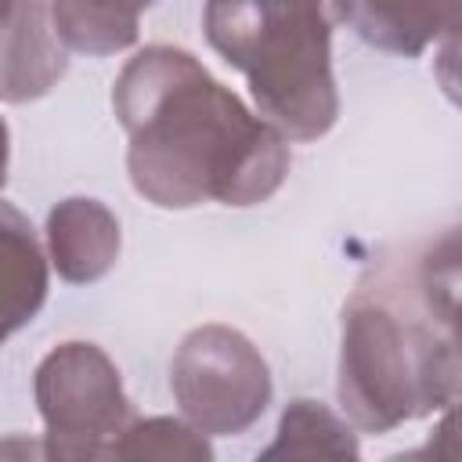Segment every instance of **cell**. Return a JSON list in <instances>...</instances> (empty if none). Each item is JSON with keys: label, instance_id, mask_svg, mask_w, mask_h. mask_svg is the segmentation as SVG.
<instances>
[{"label": "cell", "instance_id": "obj_15", "mask_svg": "<svg viewBox=\"0 0 462 462\" xmlns=\"http://www.w3.org/2000/svg\"><path fill=\"white\" fill-rule=\"evenodd\" d=\"M433 76H437L444 97L462 108V32L444 40V47L433 58Z\"/></svg>", "mask_w": 462, "mask_h": 462}, {"label": "cell", "instance_id": "obj_14", "mask_svg": "<svg viewBox=\"0 0 462 462\" xmlns=\"http://www.w3.org/2000/svg\"><path fill=\"white\" fill-rule=\"evenodd\" d=\"M415 455H426V458H462V401L448 404L440 422L433 426L430 440L415 451Z\"/></svg>", "mask_w": 462, "mask_h": 462}, {"label": "cell", "instance_id": "obj_3", "mask_svg": "<svg viewBox=\"0 0 462 462\" xmlns=\"http://www.w3.org/2000/svg\"><path fill=\"white\" fill-rule=\"evenodd\" d=\"M339 404L354 426L386 433L462 401V372L440 336L386 271L343 307Z\"/></svg>", "mask_w": 462, "mask_h": 462}, {"label": "cell", "instance_id": "obj_4", "mask_svg": "<svg viewBox=\"0 0 462 462\" xmlns=\"http://www.w3.org/2000/svg\"><path fill=\"white\" fill-rule=\"evenodd\" d=\"M32 397L47 430L43 455L58 462L116 458L134 422L119 368L97 343H58L36 365Z\"/></svg>", "mask_w": 462, "mask_h": 462}, {"label": "cell", "instance_id": "obj_8", "mask_svg": "<svg viewBox=\"0 0 462 462\" xmlns=\"http://www.w3.org/2000/svg\"><path fill=\"white\" fill-rule=\"evenodd\" d=\"M343 22L375 51L419 58L462 32V0H343Z\"/></svg>", "mask_w": 462, "mask_h": 462}, {"label": "cell", "instance_id": "obj_11", "mask_svg": "<svg viewBox=\"0 0 462 462\" xmlns=\"http://www.w3.org/2000/svg\"><path fill=\"white\" fill-rule=\"evenodd\" d=\"M155 0H51L54 25L72 51L116 54L137 43L141 11Z\"/></svg>", "mask_w": 462, "mask_h": 462}, {"label": "cell", "instance_id": "obj_6", "mask_svg": "<svg viewBox=\"0 0 462 462\" xmlns=\"http://www.w3.org/2000/svg\"><path fill=\"white\" fill-rule=\"evenodd\" d=\"M65 40L43 0H7L4 14V79L7 105L43 97L69 69Z\"/></svg>", "mask_w": 462, "mask_h": 462}, {"label": "cell", "instance_id": "obj_7", "mask_svg": "<svg viewBox=\"0 0 462 462\" xmlns=\"http://www.w3.org/2000/svg\"><path fill=\"white\" fill-rule=\"evenodd\" d=\"M123 231L116 213L97 199H61L47 213V253L54 271L72 285L105 278L119 260Z\"/></svg>", "mask_w": 462, "mask_h": 462}, {"label": "cell", "instance_id": "obj_9", "mask_svg": "<svg viewBox=\"0 0 462 462\" xmlns=\"http://www.w3.org/2000/svg\"><path fill=\"white\" fill-rule=\"evenodd\" d=\"M404 292L462 372V227L426 242L404 271Z\"/></svg>", "mask_w": 462, "mask_h": 462}, {"label": "cell", "instance_id": "obj_13", "mask_svg": "<svg viewBox=\"0 0 462 462\" xmlns=\"http://www.w3.org/2000/svg\"><path fill=\"white\" fill-rule=\"evenodd\" d=\"M116 458H162V462H206L213 458V448L206 440V433L199 426H191L188 419H170V415H152V419H137L126 426Z\"/></svg>", "mask_w": 462, "mask_h": 462}, {"label": "cell", "instance_id": "obj_5", "mask_svg": "<svg viewBox=\"0 0 462 462\" xmlns=\"http://www.w3.org/2000/svg\"><path fill=\"white\" fill-rule=\"evenodd\" d=\"M170 390L180 415L206 437H235L267 411L274 383L249 336L231 325H199L170 361Z\"/></svg>", "mask_w": 462, "mask_h": 462}, {"label": "cell", "instance_id": "obj_1", "mask_svg": "<svg viewBox=\"0 0 462 462\" xmlns=\"http://www.w3.org/2000/svg\"><path fill=\"white\" fill-rule=\"evenodd\" d=\"M112 108L130 137V184L159 209L256 206L289 173V137L180 47L137 51L116 76Z\"/></svg>", "mask_w": 462, "mask_h": 462}, {"label": "cell", "instance_id": "obj_12", "mask_svg": "<svg viewBox=\"0 0 462 462\" xmlns=\"http://www.w3.org/2000/svg\"><path fill=\"white\" fill-rule=\"evenodd\" d=\"M354 430L321 401L296 397L278 419V433L260 458H357Z\"/></svg>", "mask_w": 462, "mask_h": 462}, {"label": "cell", "instance_id": "obj_10", "mask_svg": "<svg viewBox=\"0 0 462 462\" xmlns=\"http://www.w3.org/2000/svg\"><path fill=\"white\" fill-rule=\"evenodd\" d=\"M0 278L7 332H18L47 300V256L29 220L11 202H0Z\"/></svg>", "mask_w": 462, "mask_h": 462}, {"label": "cell", "instance_id": "obj_2", "mask_svg": "<svg viewBox=\"0 0 462 462\" xmlns=\"http://www.w3.org/2000/svg\"><path fill=\"white\" fill-rule=\"evenodd\" d=\"M339 22L343 0H206L202 11L209 47L245 76L260 116L289 141H318L336 126Z\"/></svg>", "mask_w": 462, "mask_h": 462}]
</instances>
